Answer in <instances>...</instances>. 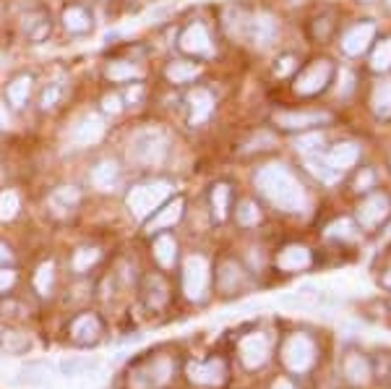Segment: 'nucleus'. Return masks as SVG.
I'll list each match as a JSON object with an SVG mask.
<instances>
[{
  "mask_svg": "<svg viewBox=\"0 0 391 389\" xmlns=\"http://www.w3.org/2000/svg\"><path fill=\"white\" fill-rule=\"evenodd\" d=\"M255 186L272 204H277L285 212H303L308 199L305 188L297 183V178L285 165H266L255 172Z\"/></svg>",
  "mask_w": 391,
  "mask_h": 389,
  "instance_id": "obj_1",
  "label": "nucleus"
},
{
  "mask_svg": "<svg viewBox=\"0 0 391 389\" xmlns=\"http://www.w3.org/2000/svg\"><path fill=\"white\" fill-rule=\"evenodd\" d=\"M170 196H172V186H170L167 180H154V183H141V186L131 188L126 204L133 217L146 219L152 212L160 209Z\"/></svg>",
  "mask_w": 391,
  "mask_h": 389,
  "instance_id": "obj_2",
  "label": "nucleus"
},
{
  "mask_svg": "<svg viewBox=\"0 0 391 389\" xmlns=\"http://www.w3.org/2000/svg\"><path fill=\"white\" fill-rule=\"evenodd\" d=\"M167 149H170L167 136L157 128L138 131L136 136H133V141H131V154H133V160L141 165H149V168H157V165L165 163Z\"/></svg>",
  "mask_w": 391,
  "mask_h": 389,
  "instance_id": "obj_3",
  "label": "nucleus"
},
{
  "mask_svg": "<svg viewBox=\"0 0 391 389\" xmlns=\"http://www.w3.org/2000/svg\"><path fill=\"white\" fill-rule=\"evenodd\" d=\"M211 280V269L204 256H188L183 267V290L191 300H204Z\"/></svg>",
  "mask_w": 391,
  "mask_h": 389,
  "instance_id": "obj_4",
  "label": "nucleus"
},
{
  "mask_svg": "<svg viewBox=\"0 0 391 389\" xmlns=\"http://www.w3.org/2000/svg\"><path fill=\"white\" fill-rule=\"evenodd\" d=\"M282 356H285V363H287L290 371L303 373L313 366L316 348H313L311 337H305V334H292L287 340V345H285V350H282Z\"/></svg>",
  "mask_w": 391,
  "mask_h": 389,
  "instance_id": "obj_5",
  "label": "nucleus"
},
{
  "mask_svg": "<svg viewBox=\"0 0 391 389\" xmlns=\"http://www.w3.org/2000/svg\"><path fill=\"white\" fill-rule=\"evenodd\" d=\"M175 371V366L170 358H154L152 363L141 366L136 373H133V389H160L165 387Z\"/></svg>",
  "mask_w": 391,
  "mask_h": 389,
  "instance_id": "obj_6",
  "label": "nucleus"
},
{
  "mask_svg": "<svg viewBox=\"0 0 391 389\" xmlns=\"http://www.w3.org/2000/svg\"><path fill=\"white\" fill-rule=\"evenodd\" d=\"M331 73H334V68L329 60H316L295 79V92L297 94H319L329 87Z\"/></svg>",
  "mask_w": 391,
  "mask_h": 389,
  "instance_id": "obj_7",
  "label": "nucleus"
},
{
  "mask_svg": "<svg viewBox=\"0 0 391 389\" xmlns=\"http://www.w3.org/2000/svg\"><path fill=\"white\" fill-rule=\"evenodd\" d=\"M180 50L188 55H211V34L204 24H191L185 26L180 34Z\"/></svg>",
  "mask_w": 391,
  "mask_h": 389,
  "instance_id": "obj_8",
  "label": "nucleus"
},
{
  "mask_svg": "<svg viewBox=\"0 0 391 389\" xmlns=\"http://www.w3.org/2000/svg\"><path fill=\"white\" fill-rule=\"evenodd\" d=\"M375 40V24L373 21H360L342 37V50L347 55H360L370 48V42Z\"/></svg>",
  "mask_w": 391,
  "mask_h": 389,
  "instance_id": "obj_9",
  "label": "nucleus"
},
{
  "mask_svg": "<svg viewBox=\"0 0 391 389\" xmlns=\"http://www.w3.org/2000/svg\"><path fill=\"white\" fill-rule=\"evenodd\" d=\"M240 358L246 368H258L266 363L269 358V337L266 334H248L246 340L240 342Z\"/></svg>",
  "mask_w": 391,
  "mask_h": 389,
  "instance_id": "obj_10",
  "label": "nucleus"
},
{
  "mask_svg": "<svg viewBox=\"0 0 391 389\" xmlns=\"http://www.w3.org/2000/svg\"><path fill=\"white\" fill-rule=\"evenodd\" d=\"M329 121H331L329 113H303V110H300V113H274V123H277L280 128H287V131H303Z\"/></svg>",
  "mask_w": 391,
  "mask_h": 389,
  "instance_id": "obj_11",
  "label": "nucleus"
},
{
  "mask_svg": "<svg viewBox=\"0 0 391 389\" xmlns=\"http://www.w3.org/2000/svg\"><path fill=\"white\" fill-rule=\"evenodd\" d=\"M389 199L381 194H373V196H368L365 202L360 204V209H358V222L363 227H375L381 219L389 217Z\"/></svg>",
  "mask_w": 391,
  "mask_h": 389,
  "instance_id": "obj_12",
  "label": "nucleus"
},
{
  "mask_svg": "<svg viewBox=\"0 0 391 389\" xmlns=\"http://www.w3.org/2000/svg\"><path fill=\"white\" fill-rule=\"evenodd\" d=\"M104 136V121L97 113L84 115L76 126H73V141L79 146H92Z\"/></svg>",
  "mask_w": 391,
  "mask_h": 389,
  "instance_id": "obj_13",
  "label": "nucleus"
},
{
  "mask_svg": "<svg viewBox=\"0 0 391 389\" xmlns=\"http://www.w3.org/2000/svg\"><path fill=\"white\" fill-rule=\"evenodd\" d=\"M358 157H360V146L352 144V141H344V144H336L334 149L324 157V163H326L336 175H342V172H347L352 165L358 163Z\"/></svg>",
  "mask_w": 391,
  "mask_h": 389,
  "instance_id": "obj_14",
  "label": "nucleus"
},
{
  "mask_svg": "<svg viewBox=\"0 0 391 389\" xmlns=\"http://www.w3.org/2000/svg\"><path fill=\"white\" fill-rule=\"evenodd\" d=\"M224 363L222 361H206V363H188V379L196 384L216 387L224 381Z\"/></svg>",
  "mask_w": 391,
  "mask_h": 389,
  "instance_id": "obj_15",
  "label": "nucleus"
},
{
  "mask_svg": "<svg viewBox=\"0 0 391 389\" xmlns=\"http://www.w3.org/2000/svg\"><path fill=\"white\" fill-rule=\"evenodd\" d=\"M250 26V37L258 48H269L274 40H277V34H280V26H277V18L269 16V13H258L248 21Z\"/></svg>",
  "mask_w": 391,
  "mask_h": 389,
  "instance_id": "obj_16",
  "label": "nucleus"
},
{
  "mask_svg": "<svg viewBox=\"0 0 391 389\" xmlns=\"http://www.w3.org/2000/svg\"><path fill=\"white\" fill-rule=\"evenodd\" d=\"M188 107H191V126H201L209 121V115L214 113V94L209 89H196L188 94Z\"/></svg>",
  "mask_w": 391,
  "mask_h": 389,
  "instance_id": "obj_17",
  "label": "nucleus"
},
{
  "mask_svg": "<svg viewBox=\"0 0 391 389\" xmlns=\"http://www.w3.org/2000/svg\"><path fill=\"white\" fill-rule=\"evenodd\" d=\"M180 217H183V199L175 196L170 204H165L162 209L154 212V217L146 222V230L152 233V230H165V227H172Z\"/></svg>",
  "mask_w": 391,
  "mask_h": 389,
  "instance_id": "obj_18",
  "label": "nucleus"
},
{
  "mask_svg": "<svg viewBox=\"0 0 391 389\" xmlns=\"http://www.w3.org/2000/svg\"><path fill=\"white\" fill-rule=\"evenodd\" d=\"M99 332H102V327H99V319L94 314H84L73 322L71 327V334L73 340L81 342V345H89V342H97L99 340Z\"/></svg>",
  "mask_w": 391,
  "mask_h": 389,
  "instance_id": "obj_19",
  "label": "nucleus"
},
{
  "mask_svg": "<svg viewBox=\"0 0 391 389\" xmlns=\"http://www.w3.org/2000/svg\"><path fill=\"white\" fill-rule=\"evenodd\" d=\"M311 264V251L305 246H287L277 259V267L285 272H300Z\"/></svg>",
  "mask_w": 391,
  "mask_h": 389,
  "instance_id": "obj_20",
  "label": "nucleus"
},
{
  "mask_svg": "<svg viewBox=\"0 0 391 389\" xmlns=\"http://www.w3.org/2000/svg\"><path fill=\"white\" fill-rule=\"evenodd\" d=\"M118 175H120L118 163L102 160V163L92 170V183H94V188H99V191H110V188L118 183Z\"/></svg>",
  "mask_w": 391,
  "mask_h": 389,
  "instance_id": "obj_21",
  "label": "nucleus"
},
{
  "mask_svg": "<svg viewBox=\"0 0 391 389\" xmlns=\"http://www.w3.org/2000/svg\"><path fill=\"white\" fill-rule=\"evenodd\" d=\"M32 348V340L21 332H13V329H3L0 327V353H9V356H21L26 350Z\"/></svg>",
  "mask_w": 391,
  "mask_h": 389,
  "instance_id": "obj_22",
  "label": "nucleus"
},
{
  "mask_svg": "<svg viewBox=\"0 0 391 389\" xmlns=\"http://www.w3.org/2000/svg\"><path fill=\"white\" fill-rule=\"evenodd\" d=\"M94 368H99V361H97V358L68 356L60 361V371H63V376H84L87 371H94Z\"/></svg>",
  "mask_w": 391,
  "mask_h": 389,
  "instance_id": "obj_23",
  "label": "nucleus"
},
{
  "mask_svg": "<svg viewBox=\"0 0 391 389\" xmlns=\"http://www.w3.org/2000/svg\"><path fill=\"white\" fill-rule=\"evenodd\" d=\"M321 295L319 290H297V292H290V295H285L282 298V306H292V308H300V311H311V308H319L321 303Z\"/></svg>",
  "mask_w": 391,
  "mask_h": 389,
  "instance_id": "obj_24",
  "label": "nucleus"
},
{
  "mask_svg": "<svg viewBox=\"0 0 391 389\" xmlns=\"http://www.w3.org/2000/svg\"><path fill=\"white\" fill-rule=\"evenodd\" d=\"M63 24L68 32H76V34H84L92 29V16L81 6H71V9L63 11Z\"/></svg>",
  "mask_w": 391,
  "mask_h": 389,
  "instance_id": "obj_25",
  "label": "nucleus"
},
{
  "mask_svg": "<svg viewBox=\"0 0 391 389\" xmlns=\"http://www.w3.org/2000/svg\"><path fill=\"white\" fill-rule=\"evenodd\" d=\"M79 202H81V194H79V188H73V186L57 188L55 194L50 196V204H53V209L55 212H71L79 207Z\"/></svg>",
  "mask_w": 391,
  "mask_h": 389,
  "instance_id": "obj_26",
  "label": "nucleus"
},
{
  "mask_svg": "<svg viewBox=\"0 0 391 389\" xmlns=\"http://www.w3.org/2000/svg\"><path fill=\"white\" fill-rule=\"evenodd\" d=\"M154 256L160 261L162 267H172L177 259V243L172 241V236H160L154 241Z\"/></svg>",
  "mask_w": 391,
  "mask_h": 389,
  "instance_id": "obj_27",
  "label": "nucleus"
},
{
  "mask_svg": "<svg viewBox=\"0 0 391 389\" xmlns=\"http://www.w3.org/2000/svg\"><path fill=\"white\" fill-rule=\"evenodd\" d=\"M227 209H230V186L227 183H216L211 188V214L214 219H227Z\"/></svg>",
  "mask_w": 391,
  "mask_h": 389,
  "instance_id": "obj_28",
  "label": "nucleus"
},
{
  "mask_svg": "<svg viewBox=\"0 0 391 389\" xmlns=\"http://www.w3.org/2000/svg\"><path fill=\"white\" fill-rule=\"evenodd\" d=\"M199 71L201 68L196 63H183V60H175V63H170V68H167V79L172 84H188L199 76Z\"/></svg>",
  "mask_w": 391,
  "mask_h": 389,
  "instance_id": "obj_29",
  "label": "nucleus"
},
{
  "mask_svg": "<svg viewBox=\"0 0 391 389\" xmlns=\"http://www.w3.org/2000/svg\"><path fill=\"white\" fill-rule=\"evenodd\" d=\"M29 92H32V79L29 76H18L9 87V102L13 107H24L26 99H29Z\"/></svg>",
  "mask_w": 391,
  "mask_h": 389,
  "instance_id": "obj_30",
  "label": "nucleus"
},
{
  "mask_svg": "<svg viewBox=\"0 0 391 389\" xmlns=\"http://www.w3.org/2000/svg\"><path fill=\"white\" fill-rule=\"evenodd\" d=\"M344 373L352 384H365L368 376H370V368H368V361L360 356H350L347 363H344Z\"/></svg>",
  "mask_w": 391,
  "mask_h": 389,
  "instance_id": "obj_31",
  "label": "nucleus"
},
{
  "mask_svg": "<svg viewBox=\"0 0 391 389\" xmlns=\"http://www.w3.org/2000/svg\"><path fill=\"white\" fill-rule=\"evenodd\" d=\"M370 68L378 73L391 71V37H383L373 50V57H370Z\"/></svg>",
  "mask_w": 391,
  "mask_h": 389,
  "instance_id": "obj_32",
  "label": "nucleus"
},
{
  "mask_svg": "<svg viewBox=\"0 0 391 389\" xmlns=\"http://www.w3.org/2000/svg\"><path fill=\"white\" fill-rule=\"evenodd\" d=\"M373 110L378 118H391V82L378 84L373 92Z\"/></svg>",
  "mask_w": 391,
  "mask_h": 389,
  "instance_id": "obj_33",
  "label": "nucleus"
},
{
  "mask_svg": "<svg viewBox=\"0 0 391 389\" xmlns=\"http://www.w3.org/2000/svg\"><path fill=\"white\" fill-rule=\"evenodd\" d=\"M107 76H110V82H131V79H138V76H141V68L118 60V63H110Z\"/></svg>",
  "mask_w": 391,
  "mask_h": 389,
  "instance_id": "obj_34",
  "label": "nucleus"
},
{
  "mask_svg": "<svg viewBox=\"0 0 391 389\" xmlns=\"http://www.w3.org/2000/svg\"><path fill=\"white\" fill-rule=\"evenodd\" d=\"M53 283H55V267L48 261V264H42V267L37 269V275H34V287H37L40 295H50Z\"/></svg>",
  "mask_w": 391,
  "mask_h": 389,
  "instance_id": "obj_35",
  "label": "nucleus"
},
{
  "mask_svg": "<svg viewBox=\"0 0 391 389\" xmlns=\"http://www.w3.org/2000/svg\"><path fill=\"white\" fill-rule=\"evenodd\" d=\"M21 209V202H18V194L16 191H3L0 194V219H13Z\"/></svg>",
  "mask_w": 391,
  "mask_h": 389,
  "instance_id": "obj_36",
  "label": "nucleus"
},
{
  "mask_svg": "<svg viewBox=\"0 0 391 389\" xmlns=\"http://www.w3.org/2000/svg\"><path fill=\"white\" fill-rule=\"evenodd\" d=\"M24 29H26V34H29L32 40H42V37L50 32V21H48V16L34 13V16L24 18Z\"/></svg>",
  "mask_w": 391,
  "mask_h": 389,
  "instance_id": "obj_37",
  "label": "nucleus"
},
{
  "mask_svg": "<svg viewBox=\"0 0 391 389\" xmlns=\"http://www.w3.org/2000/svg\"><path fill=\"white\" fill-rule=\"evenodd\" d=\"M99 261V251L97 248H79L73 253V269L76 272H89V267H94Z\"/></svg>",
  "mask_w": 391,
  "mask_h": 389,
  "instance_id": "obj_38",
  "label": "nucleus"
},
{
  "mask_svg": "<svg viewBox=\"0 0 391 389\" xmlns=\"http://www.w3.org/2000/svg\"><path fill=\"white\" fill-rule=\"evenodd\" d=\"M63 84L60 82H53V84H48L45 87V92H42V99H40V105H42V110H53V107L60 102V97H63Z\"/></svg>",
  "mask_w": 391,
  "mask_h": 389,
  "instance_id": "obj_39",
  "label": "nucleus"
},
{
  "mask_svg": "<svg viewBox=\"0 0 391 389\" xmlns=\"http://www.w3.org/2000/svg\"><path fill=\"white\" fill-rule=\"evenodd\" d=\"M308 170H311L316 178L326 180V183H331V180L336 178V172L324 163V157H308Z\"/></svg>",
  "mask_w": 391,
  "mask_h": 389,
  "instance_id": "obj_40",
  "label": "nucleus"
},
{
  "mask_svg": "<svg viewBox=\"0 0 391 389\" xmlns=\"http://www.w3.org/2000/svg\"><path fill=\"white\" fill-rule=\"evenodd\" d=\"M240 280H243L240 269L235 267V264H224L222 272H219V285H222V290H232V287H235Z\"/></svg>",
  "mask_w": 391,
  "mask_h": 389,
  "instance_id": "obj_41",
  "label": "nucleus"
},
{
  "mask_svg": "<svg viewBox=\"0 0 391 389\" xmlns=\"http://www.w3.org/2000/svg\"><path fill=\"white\" fill-rule=\"evenodd\" d=\"M238 219L243 225H255V222L261 219V209H258L253 202H243L238 209Z\"/></svg>",
  "mask_w": 391,
  "mask_h": 389,
  "instance_id": "obj_42",
  "label": "nucleus"
},
{
  "mask_svg": "<svg viewBox=\"0 0 391 389\" xmlns=\"http://www.w3.org/2000/svg\"><path fill=\"white\" fill-rule=\"evenodd\" d=\"M324 144V136L321 133H308V136H300L295 141V149L297 152H303V154H308V152H319V146Z\"/></svg>",
  "mask_w": 391,
  "mask_h": 389,
  "instance_id": "obj_43",
  "label": "nucleus"
},
{
  "mask_svg": "<svg viewBox=\"0 0 391 389\" xmlns=\"http://www.w3.org/2000/svg\"><path fill=\"white\" fill-rule=\"evenodd\" d=\"M149 287H154V292L149 290V303H152V306H162L165 298H167V287H165V283H162L160 277H152V280H149Z\"/></svg>",
  "mask_w": 391,
  "mask_h": 389,
  "instance_id": "obj_44",
  "label": "nucleus"
},
{
  "mask_svg": "<svg viewBox=\"0 0 391 389\" xmlns=\"http://www.w3.org/2000/svg\"><path fill=\"white\" fill-rule=\"evenodd\" d=\"M329 236L331 238H350L352 236V222L350 219H339L329 225Z\"/></svg>",
  "mask_w": 391,
  "mask_h": 389,
  "instance_id": "obj_45",
  "label": "nucleus"
},
{
  "mask_svg": "<svg viewBox=\"0 0 391 389\" xmlns=\"http://www.w3.org/2000/svg\"><path fill=\"white\" fill-rule=\"evenodd\" d=\"M297 68V60L292 55H285L280 60V63H277V76H287V73H292Z\"/></svg>",
  "mask_w": 391,
  "mask_h": 389,
  "instance_id": "obj_46",
  "label": "nucleus"
},
{
  "mask_svg": "<svg viewBox=\"0 0 391 389\" xmlns=\"http://www.w3.org/2000/svg\"><path fill=\"white\" fill-rule=\"evenodd\" d=\"M13 283H16V272L13 269H0V292L11 290Z\"/></svg>",
  "mask_w": 391,
  "mask_h": 389,
  "instance_id": "obj_47",
  "label": "nucleus"
},
{
  "mask_svg": "<svg viewBox=\"0 0 391 389\" xmlns=\"http://www.w3.org/2000/svg\"><path fill=\"white\" fill-rule=\"evenodd\" d=\"M102 107L107 110V113H120V97L118 94H107V97L102 99Z\"/></svg>",
  "mask_w": 391,
  "mask_h": 389,
  "instance_id": "obj_48",
  "label": "nucleus"
},
{
  "mask_svg": "<svg viewBox=\"0 0 391 389\" xmlns=\"http://www.w3.org/2000/svg\"><path fill=\"white\" fill-rule=\"evenodd\" d=\"M370 183H373V172H370V170H363V175L358 178V183H355V186H358V191H365Z\"/></svg>",
  "mask_w": 391,
  "mask_h": 389,
  "instance_id": "obj_49",
  "label": "nucleus"
},
{
  "mask_svg": "<svg viewBox=\"0 0 391 389\" xmlns=\"http://www.w3.org/2000/svg\"><path fill=\"white\" fill-rule=\"evenodd\" d=\"M138 97H141V87H133V89H128V94H126V99L133 105V102H138Z\"/></svg>",
  "mask_w": 391,
  "mask_h": 389,
  "instance_id": "obj_50",
  "label": "nucleus"
},
{
  "mask_svg": "<svg viewBox=\"0 0 391 389\" xmlns=\"http://www.w3.org/2000/svg\"><path fill=\"white\" fill-rule=\"evenodd\" d=\"M9 123H11V118H9V113H6V105L0 102V128H6Z\"/></svg>",
  "mask_w": 391,
  "mask_h": 389,
  "instance_id": "obj_51",
  "label": "nucleus"
},
{
  "mask_svg": "<svg viewBox=\"0 0 391 389\" xmlns=\"http://www.w3.org/2000/svg\"><path fill=\"white\" fill-rule=\"evenodd\" d=\"M6 261H11V251H9V246L0 243V264H6Z\"/></svg>",
  "mask_w": 391,
  "mask_h": 389,
  "instance_id": "obj_52",
  "label": "nucleus"
},
{
  "mask_svg": "<svg viewBox=\"0 0 391 389\" xmlns=\"http://www.w3.org/2000/svg\"><path fill=\"white\" fill-rule=\"evenodd\" d=\"M272 389H295V387H292V384H290V381L280 379V381H277V384H274V387H272Z\"/></svg>",
  "mask_w": 391,
  "mask_h": 389,
  "instance_id": "obj_53",
  "label": "nucleus"
},
{
  "mask_svg": "<svg viewBox=\"0 0 391 389\" xmlns=\"http://www.w3.org/2000/svg\"><path fill=\"white\" fill-rule=\"evenodd\" d=\"M383 285H389V287H391V272H389L386 277H383Z\"/></svg>",
  "mask_w": 391,
  "mask_h": 389,
  "instance_id": "obj_54",
  "label": "nucleus"
},
{
  "mask_svg": "<svg viewBox=\"0 0 391 389\" xmlns=\"http://www.w3.org/2000/svg\"><path fill=\"white\" fill-rule=\"evenodd\" d=\"M386 3H389V9H391V0H386Z\"/></svg>",
  "mask_w": 391,
  "mask_h": 389,
  "instance_id": "obj_55",
  "label": "nucleus"
},
{
  "mask_svg": "<svg viewBox=\"0 0 391 389\" xmlns=\"http://www.w3.org/2000/svg\"><path fill=\"white\" fill-rule=\"evenodd\" d=\"M365 3H370V0H365Z\"/></svg>",
  "mask_w": 391,
  "mask_h": 389,
  "instance_id": "obj_56",
  "label": "nucleus"
}]
</instances>
